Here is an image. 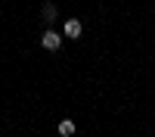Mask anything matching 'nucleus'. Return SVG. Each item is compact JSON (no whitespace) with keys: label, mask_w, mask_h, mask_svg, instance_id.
Segmentation results:
<instances>
[{"label":"nucleus","mask_w":155,"mask_h":137,"mask_svg":"<svg viewBox=\"0 0 155 137\" xmlns=\"http://www.w3.org/2000/svg\"><path fill=\"white\" fill-rule=\"evenodd\" d=\"M59 134H62V137H71V134H74V122H71V118H62V122H59Z\"/></svg>","instance_id":"nucleus-3"},{"label":"nucleus","mask_w":155,"mask_h":137,"mask_svg":"<svg viewBox=\"0 0 155 137\" xmlns=\"http://www.w3.org/2000/svg\"><path fill=\"white\" fill-rule=\"evenodd\" d=\"M44 19H47V22L56 19V6H53V3H44Z\"/></svg>","instance_id":"nucleus-4"},{"label":"nucleus","mask_w":155,"mask_h":137,"mask_svg":"<svg viewBox=\"0 0 155 137\" xmlns=\"http://www.w3.org/2000/svg\"><path fill=\"white\" fill-rule=\"evenodd\" d=\"M59 44H62L59 31H47V34H44V47H47V50H59Z\"/></svg>","instance_id":"nucleus-1"},{"label":"nucleus","mask_w":155,"mask_h":137,"mask_svg":"<svg viewBox=\"0 0 155 137\" xmlns=\"http://www.w3.org/2000/svg\"><path fill=\"white\" fill-rule=\"evenodd\" d=\"M81 22H78V19H68L65 22V37H71V41H74V37H81Z\"/></svg>","instance_id":"nucleus-2"}]
</instances>
